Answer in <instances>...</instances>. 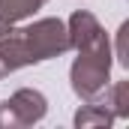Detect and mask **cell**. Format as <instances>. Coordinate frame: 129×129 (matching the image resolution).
Masks as SVG:
<instances>
[{"mask_svg":"<svg viewBox=\"0 0 129 129\" xmlns=\"http://www.w3.org/2000/svg\"><path fill=\"white\" fill-rule=\"evenodd\" d=\"M126 36H129V21H123V24H120V30H117V51H114V57H117V63H120V66H126V69H129Z\"/></svg>","mask_w":129,"mask_h":129,"instance_id":"9","label":"cell"},{"mask_svg":"<svg viewBox=\"0 0 129 129\" xmlns=\"http://www.w3.org/2000/svg\"><path fill=\"white\" fill-rule=\"evenodd\" d=\"M48 114V99L33 87H21L0 102V129H24Z\"/></svg>","mask_w":129,"mask_h":129,"instance_id":"2","label":"cell"},{"mask_svg":"<svg viewBox=\"0 0 129 129\" xmlns=\"http://www.w3.org/2000/svg\"><path fill=\"white\" fill-rule=\"evenodd\" d=\"M33 63H36V57H33L21 27H12L9 33L0 36V78L18 72L24 66H33Z\"/></svg>","mask_w":129,"mask_h":129,"instance_id":"4","label":"cell"},{"mask_svg":"<svg viewBox=\"0 0 129 129\" xmlns=\"http://www.w3.org/2000/svg\"><path fill=\"white\" fill-rule=\"evenodd\" d=\"M93 102H96V99H93ZM99 102H102V105L114 114V120L129 117V78L108 84V87H105V93L99 96Z\"/></svg>","mask_w":129,"mask_h":129,"instance_id":"7","label":"cell"},{"mask_svg":"<svg viewBox=\"0 0 129 129\" xmlns=\"http://www.w3.org/2000/svg\"><path fill=\"white\" fill-rule=\"evenodd\" d=\"M75 129H99V126H111L114 123V114L102 105V102H87V105H81L78 111H75Z\"/></svg>","mask_w":129,"mask_h":129,"instance_id":"8","label":"cell"},{"mask_svg":"<svg viewBox=\"0 0 129 129\" xmlns=\"http://www.w3.org/2000/svg\"><path fill=\"white\" fill-rule=\"evenodd\" d=\"M111 42L108 36H99L93 45L78 48V57L69 69V81L72 90L81 102H93L105 93L108 78H111Z\"/></svg>","mask_w":129,"mask_h":129,"instance_id":"1","label":"cell"},{"mask_svg":"<svg viewBox=\"0 0 129 129\" xmlns=\"http://www.w3.org/2000/svg\"><path fill=\"white\" fill-rule=\"evenodd\" d=\"M66 33H69V48H75V51L93 45L99 36H105L102 24L96 21V15L87 12V9H78V12L69 15V21H66Z\"/></svg>","mask_w":129,"mask_h":129,"instance_id":"5","label":"cell"},{"mask_svg":"<svg viewBox=\"0 0 129 129\" xmlns=\"http://www.w3.org/2000/svg\"><path fill=\"white\" fill-rule=\"evenodd\" d=\"M21 30H24V39L30 45L36 63L51 60V57H60V54L69 51L66 21H60V18H39V21H33L27 27H21Z\"/></svg>","mask_w":129,"mask_h":129,"instance_id":"3","label":"cell"},{"mask_svg":"<svg viewBox=\"0 0 129 129\" xmlns=\"http://www.w3.org/2000/svg\"><path fill=\"white\" fill-rule=\"evenodd\" d=\"M45 0H0V36L9 33L15 24L27 21Z\"/></svg>","mask_w":129,"mask_h":129,"instance_id":"6","label":"cell"}]
</instances>
